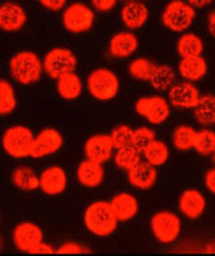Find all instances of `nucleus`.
Listing matches in <instances>:
<instances>
[{
    "mask_svg": "<svg viewBox=\"0 0 215 256\" xmlns=\"http://www.w3.org/2000/svg\"><path fill=\"white\" fill-rule=\"evenodd\" d=\"M85 225L88 230L96 236H108L113 234L118 225V219L113 214L109 202H93L85 210Z\"/></svg>",
    "mask_w": 215,
    "mask_h": 256,
    "instance_id": "1",
    "label": "nucleus"
},
{
    "mask_svg": "<svg viewBox=\"0 0 215 256\" xmlns=\"http://www.w3.org/2000/svg\"><path fill=\"white\" fill-rule=\"evenodd\" d=\"M43 64L33 52H19L11 60V73L13 79L22 84L36 83L42 76Z\"/></svg>",
    "mask_w": 215,
    "mask_h": 256,
    "instance_id": "2",
    "label": "nucleus"
},
{
    "mask_svg": "<svg viewBox=\"0 0 215 256\" xmlns=\"http://www.w3.org/2000/svg\"><path fill=\"white\" fill-rule=\"evenodd\" d=\"M35 136L31 129L25 126L9 128L2 136V146L13 158H26L31 156Z\"/></svg>",
    "mask_w": 215,
    "mask_h": 256,
    "instance_id": "3",
    "label": "nucleus"
},
{
    "mask_svg": "<svg viewBox=\"0 0 215 256\" xmlns=\"http://www.w3.org/2000/svg\"><path fill=\"white\" fill-rule=\"evenodd\" d=\"M88 90L98 100H111L119 90L118 76L109 69L99 68L89 74Z\"/></svg>",
    "mask_w": 215,
    "mask_h": 256,
    "instance_id": "4",
    "label": "nucleus"
},
{
    "mask_svg": "<svg viewBox=\"0 0 215 256\" xmlns=\"http://www.w3.org/2000/svg\"><path fill=\"white\" fill-rule=\"evenodd\" d=\"M194 19V8L184 0H172L162 12V23L172 32L186 30Z\"/></svg>",
    "mask_w": 215,
    "mask_h": 256,
    "instance_id": "5",
    "label": "nucleus"
},
{
    "mask_svg": "<svg viewBox=\"0 0 215 256\" xmlns=\"http://www.w3.org/2000/svg\"><path fill=\"white\" fill-rule=\"evenodd\" d=\"M151 230L158 242L172 244L181 234V220L172 212L162 210L151 218Z\"/></svg>",
    "mask_w": 215,
    "mask_h": 256,
    "instance_id": "6",
    "label": "nucleus"
},
{
    "mask_svg": "<svg viewBox=\"0 0 215 256\" xmlns=\"http://www.w3.org/2000/svg\"><path fill=\"white\" fill-rule=\"evenodd\" d=\"M76 56L68 49L56 48L46 53L43 60V69L53 79H59L66 73L75 72L76 69Z\"/></svg>",
    "mask_w": 215,
    "mask_h": 256,
    "instance_id": "7",
    "label": "nucleus"
},
{
    "mask_svg": "<svg viewBox=\"0 0 215 256\" xmlns=\"http://www.w3.org/2000/svg\"><path fill=\"white\" fill-rule=\"evenodd\" d=\"M135 110L152 124H161L169 118V103L161 96L142 98L135 104Z\"/></svg>",
    "mask_w": 215,
    "mask_h": 256,
    "instance_id": "8",
    "label": "nucleus"
},
{
    "mask_svg": "<svg viewBox=\"0 0 215 256\" xmlns=\"http://www.w3.org/2000/svg\"><path fill=\"white\" fill-rule=\"evenodd\" d=\"M93 12L83 3H73L63 12V26L72 33L89 30L93 24Z\"/></svg>",
    "mask_w": 215,
    "mask_h": 256,
    "instance_id": "9",
    "label": "nucleus"
},
{
    "mask_svg": "<svg viewBox=\"0 0 215 256\" xmlns=\"http://www.w3.org/2000/svg\"><path fill=\"white\" fill-rule=\"evenodd\" d=\"M43 242V234L38 225L32 222H23L13 230V244L22 252H31L36 246Z\"/></svg>",
    "mask_w": 215,
    "mask_h": 256,
    "instance_id": "10",
    "label": "nucleus"
},
{
    "mask_svg": "<svg viewBox=\"0 0 215 256\" xmlns=\"http://www.w3.org/2000/svg\"><path fill=\"white\" fill-rule=\"evenodd\" d=\"M112 140L109 134H95L89 138L85 144V156L86 159L98 162V164H105L113 156Z\"/></svg>",
    "mask_w": 215,
    "mask_h": 256,
    "instance_id": "11",
    "label": "nucleus"
},
{
    "mask_svg": "<svg viewBox=\"0 0 215 256\" xmlns=\"http://www.w3.org/2000/svg\"><path fill=\"white\" fill-rule=\"evenodd\" d=\"M199 96L201 94L198 92L196 86L192 84V82L185 80V82L175 83L169 89L168 99L169 103L178 109H194Z\"/></svg>",
    "mask_w": 215,
    "mask_h": 256,
    "instance_id": "12",
    "label": "nucleus"
},
{
    "mask_svg": "<svg viewBox=\"0 0 215 256\" xmlns=\"http://www.w3.org/2000/svg\"><path fill=\"white\" fill-rule=\"evenodd\" d=\"M63 144L62 134L55 129H43L38 136L33 139L32 146V158H43L48 154H56Z\"/></svg>",
    "mask_w": 215,
    "mask_h": 256,
    "instance_id": "13",
    "label": "nucleus"
},
{
    "mask_svg": "<svg viewBox=\"0 0 215 256\" xmlns=\"http://www.w3.org/2000/svg\"><path fill=\"white\" fill-rule=\"evenodd\" d=\"M68 184L66 172L59 166H52L42 172L39 178V188L46 195L56 196L65 192Z\"/></svg>",
    "mask_w": 215,
    "mask_h": 256,
    "instance_id": "14",
    "label": "nucleus"
},
{
    "mask_svg": "<svg viewBox=\"0 0 215 256\" xmlns=\"http://www.w3.org/2000/svg\"><path fill=\"white\" fill-rule=\"evenodd\" d=\"M156 169L154 164H148L146 160H139L133 164L131 169H128V180L136 189H149L156 182Z\"/></svg>",
    "mask_w": 215,
    "mask_h": 256,
    "instance_id": "15",
    "label": "nucleus"
},
{
    "mask_svg": "<svg viewBox=\"0 0 215 256\" xmlns=\"http://www.w3.org/2000/svg\"><path fill=\"white\" fill-rule=\"evenodd\" d=\"M26 23V13L23 8L16 3H5L0 6V29L6 32H16Z\"/></svg>",
    "mask_w": 215,
    "mask_h": 256,
    "instance_id": "16",
    "label": "nucleus"
},
{
    "mask_svg": "<svg viewBox=\"0 0 215 256\" xmlns=\"http://www.w3.org/2000/svg\"><path fill=\"white\" fill-rule=\"evenodd\" d=\"M109 204H111V208H112L118 222H128V220L133 219L139 209V204H138L136 198L131 194H126V192L113 196Z\"/></svg>",
    "mask_w": 215,
    "mask_h": 256,
    "instance_id": "17",
    "label": "nucleus"
},
{
    "mask_svg": "<svg viewBox=\"0 0 215 256\" xmlns=\"http://www.w3.org/2000/svg\"><path fill=\"white\" fill-rule=\"evenodd\" d=\"M205 198L196 189H186L179 198V210L189 219H198L205 210Z\"/></svg>",
    "mask_w": 215,
    "mask_h": 256,
    "instance_id": "18",
    "label": "nucleus"
},
{
    "mask_svg": "<svg viewBox=\"0 0 215 256\" xmlns=\"http://www.w3.org/2000/svg\"><path fill=\"white\" fill-rule=\"evenodd\" d=\"M138 49V38L132 32H119L113 36L109 43V52L113 58L125 59L133 54Z\"/></svg>",
    "mask_w": 215,
    "mask_h": 256,
    "instance_id": "19",
    "label": "nucleus"
},
{
    "mask_svg": "<svg viewBox=\"0 0 215 256\" xmlns=\"http://www.w3.org/2000/svg\"><path fill=\"white\" fill-rule=\"evenodd\" d=\"M121 18L128 29H139L148 20V9L142 2L131 0L122 8Z\"/></svg>",
    "mask_w": 215,
    "mask_h": 256,
    "instance_id": "20",
    "label": "nucleus"
},
{
    "mask_svg": "<svg viewBox=\"0 0 215 256\" xmlns=\"http://www.w3.org/2000/svg\"><path fill=\"white\" fill-rule=\"evenodd\" d=\"M76 176L79 184L85 188H96L103 182L105 174H103L102 164L86 159L78 166Z\"/></svg>",
    "mask_w": 215,
    "mask_h": 256,
    "instance_id": "21",
    "label": "nucleus"
},
{
    "mask_svg": "<svg viewBox=\"0 0 215 256\" xmlns=\"http://www.w3.org/2000/svg\"><path fill=\"white\" fill-rule=\"evenodd\" d=\"M179 74L188 82H196L201 80L206 73V62L201 56H194V58H182L179 62Z\"/></svg>",
    "mask_w": 215,
    "mask_h": 256,
    "instance_id": "22",
    "label": "nucleus"
},
{
    "mask_svg": "<svg viewBox=\"0 0 215 256\" xmlns=\"http://www.w3.org/2000/svg\"><path fill=\"white\" fill-rule=\"evenodd\" d=\"M56 89L59 96L68 100H75L81 96L82 93V80L75 72L66 73L58 79Z\"/></svg>",
    "mask_w": 215,
    "mask_h": 256,
    "instance_id": "23",
    "label": "nucleus"
},
{
    "mask_svg": "<svg viewBox=\"0 0 215 256\" xmlns=\"http://www.w3.org/2000/svg\"><path fill=\"white\" fill-rule=\"evenodd\" d=\"M195 120L205 126L215 124V94L199 96L194 108Z\"/></svg>",
    "mask_w": 215,
    "mask_h": 256,
    "instance_id": "24",
    "label": "nucleus"
},
{
    "mask_svg": "<svg viewBox=\"0 0 215 256\" xmlns=\"http://www.w3.org/2000/svg\"><path fill=\"white\" fill-rule=\"evenodd\" d=\"M175 79H176V74L171 66L159 64V66H155L154 72L149 78V83L156 90H169L175 84Z\"/></svg>",
    "mask_w": 215,
    "mask_h": 256,
    "instance_id": "25",
    "label": "nucleus"
},
{
    "mask_svg": "<svg viewBox=\"0 0 215 256\" xmlns=\"http://www.w3.org/2000/svg\"><path fill=\"white\" fill-rule=\"evenodd\" d=\"M176 50L182 58L201 56V53L204 50V43L199 36H196L194 33H186L179 38V40L176 43Z\"/></svg>",
    "mask_w": 215,
    "mask_h": 256,
    "instance_id": "26",
    "label": "nucleus"
},
{
    "mask_svg": "<svg viewBox=\"0 0 215 256\" xmlns=\"http://www.w3.org/2000/svg\"><path fill=\"white\" fill-rule=\"evenodd\" d=\"M12 182L13 184L21 189V190H35L39 188V178L38 174H35L32 170L31 168H18L13 170V174H12Z\"/></svg>",
    "mask_w": 215,
    "mask_h": 256,
    "instance_id": "27",
    "label": "nucleus"
},
{
    "mask_svg": "<svg viewBox=\"0 0 215 256\" xmlns=\"http://www.w3.org/2000/svg\"><path fill=\"white\" fill-rule=\"evenodd\" d=\"M142 154L145 160L148 164H154L155 168H156V166L164 164L168 160V158H169V149H168V146L164 142L155 139L152 144H149L143 149Z\"/></svg>",
    "mask_w": 215,
    "mask_h": 256,
    "instance_id": "28",
    "label": "nucleus"
},
{
    "mask_svg": "<svg viewBox=\"0 0 215 256\" xmlns=\"http://www.w3.org/2000/svg\"><path fill=\"white\" fill-rule=\"evenodd\" d=\"M195 134H196V132L191 126L181 124L175 129L174 134H172V144L178 150L186 152L191 148H194Z\"/></svg>",
    "mask_w": 215,
    "mask_h": 256,
    "instance_id": "29",
    "label": "nucleus"
},
{
    "mask_svg": "<svg viewBox=\"0 0 215 256\" xmlns=\"http://www.w3.org/2000/svg\"><path fill=\"white\" fill-rule=\"evenodd\" d=\"M115 164L118 168H121L123 170L131 169L133 164H136L141 160V152L138 149H135L132 144L131 146H125L116 149V152L113 154Z\"/></svg>",
    "mask_w": 215,
    "mask_h": 256,
    "instance_id": "30",
    "label": "nucleus"
},
{
    "mask_svg": "<svg viewBox=\"0 0 215 256\" xmlns=\"http://www.w3.org/2000/svg\"><path fill=\"white\" fill-rule=\"evenodd\" d=\"M194 149L196 150V154H202V156L212 154V152L215 150V132L208 130V129L196 132L194 140Z\"/></svg>",
    "mask_w": 215,
    "mask_h": 256,
    "instance_id": "31",
    "label": "nucleus"
},
{
    "mask_svg": "<svg viewBox=\"0 0 215 256\" xmlns=\"http://www.w3.org/2000/svg\"><path fill=\"white\" fill-rule=\"evenodd\" d=\"M155 64L149 59H145V58H139V59H135L129 63L128 66V72L129 74L138 79V80H149L151 74L154 72Z\"/></svg>",
    "mask_w": 215,
    "mask_h": 256,
    "instance_id": "32",
    "label": "nucleus"
},
{
    "mask_svg": "<svg viewBox=\"0 0 215 256\" xmlns=\"http://www.w3.org/2000/svg\"><path fill=\"white\" fill-rule=\"evenodd\" d=\"M16 98L11 83L0 80V114H9L16 109Z\"/></svg>",
    "mask_w": 215,
    "mask_h": 256,
    "instance_id": "33",
    "label": "nucleus"
},
{
    "mask_svg": "<svg viewBox=\"0 0 215 256\" xmlns=\"http://www.w3.org/2000/svg\"><path fill=\"white\" fill-rule=\"evenodd\" d=\"M111 136V140H112L113 148L115 149H119V148H125V146H131L132 144V138H133V130L126 126V124H121L118 128H115L112 130Z\"/></svg>",
    "mask_w": 215,
    "mask_h": 256,
    "instance_id": "34",
    "label": "nucleus"
},
{
    "mask_svg": "<svg viewBox=\"0 0 215 256\" xmlns=\"http://www.w3.org/2000/svg\"><path fill=\"white\" fill-rule=\"evenodd\" d=\"M155 138H156V134H155L154 130L149 129V128H139V129H135V130H133L132 146L142 154L143 149H145L149 144H152L155 140Z\"/></svg>",
    "mask_w": 215,
    "mask_h": 256,
    "instance_id": "35",
    "label": "nucleus"
},
{
    "mask_svg": "<svg viewBox=\"0 0 215 256\" xmlns=\"http://www.w3.org/2000/svg\"><path fill=\"white\" fill-rule=\"evenodd\" d=\"M88 252H89V249L86 246L75 244V242H68V244L59 246L56 249V254H61V255H68V254H88Z\"/></svg>",
    "mask_w": 215,
    "mask_h": 256,
    "instance_id": "36",
    "label": "nucleus"
},
{
    "mask_svg": "<svg viewBox=\"0 0 215 256\" xmlns=\"http://www.w3.org/2000/svg\"><path fill=\"white\" fill-rule=\"evenodd\" d=\"M118 0H92V6L98 12H111L116 6Z\"/></svg>",
    "mask_w": 215,
    "mask_h": 256,
    "instance_id": "37",
    "label": "nucleus"
},
{
    "mask_svg": "<svg viewBox=\"0 0 215 256\" xmlns=\"http://www.w3.org/2000/svg\"><path fill=\"white\" fill-rule=\"evenodd\" d=\"M41 3L49 10H62L66 4V0H41Z\"/></svg>",
    "mask_w": 215,
    "mask_h": 256,
    "instance_id": "38",
    "label": "nucleus"
},
{
    "mask_svg": "<svg viewBox=\"0 0 215 256\" xmlns=\"http://www.w3.org/2000/svg\"><path fill=\"white\" fill-rule=\"evenodd\" d=\"M29 254H31V255H46V254H55V249H53L51 245L42 242V244H39L35 249H32Z\"/></svg>",
    "mask_w": 215,
    "mask_h": 256,
    "instance_id": "39",
    "label": "nucleus"
},
{
    "mask_svg": "<svg viewBox=\"0 0 215 256\" xmlns=\"http://www.w3.org/2000/svg\"><path fill=\"white\" fill-rule=\"evenodd\" d=\"M205 186H206V189L211 194L215 195V168L214 169H209L206 172V174H205Z\"/></svg>",
    "mask_w": 215,
    "mask_h": 256,
    "instance_id": "40",
    "label": "nucleus"
},
{
    "mask_svg": "<svg viewBox=\"0 0 215 256\" xmlns=\"http://www.w3.org/2000/svg\"><path fill=\"white\" fill-rule=\"evenodd\" d=\"M206 29H208V33L215 38V10H212L208 14V19H206Z\"/></svg>",
    "mask_w": 215,
    "mask_h": 256,
    "instance_id": "41",
    "label": "nucleus"
},
{
    "mask_svg": "<svg viewBox=\"0 0 215 256\" xmlns=\"http://www.w3.org/2000/svg\"><path fill=\"white\" fill-rule=\"evenodd\" d=\"M186 3L192 8H205L212 3V0H186Z\"/></svg>",
    "mask_w": 215,
    "mask_h": 256,
    "instance_id": "42",
    "label": "nucleus"
},
{
    "mask_svg": "<svg viewBox=\"0 0 215 256\" xmlns=\"http://www.w3.org/2000/svg\"><path fill=\"white\" fill-rule=\"evenodd\" d=\"M211 156H212V160H214V164H215V150L212 152V154H211Z\"/></svg>",
    "mask_w": 215,
    "mask_h": 256,
    "instance_id": "43",
    "label": "nucleus"
},
{
    "mask_svg": "<svg viewBox=\"0 0 215 256\" xmlns=\"http://www.w3.org/2000/svg\"><path fill=\"white\" fill-rule=\"evenodd\" d=\"M0 249H2V238H0Z\"/></svg>",
    "mask_w": 215,
    "mask_h": 256,
    "instance_id": "44",
    "label": "nucleus"
}]
</instances>
